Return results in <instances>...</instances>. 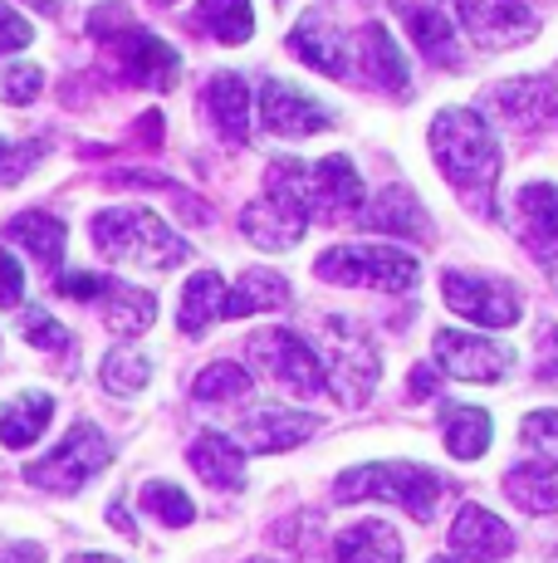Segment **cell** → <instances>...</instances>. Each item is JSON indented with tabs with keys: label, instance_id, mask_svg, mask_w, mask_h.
Here are the masks:
<instances>
[{
	"label": "cell",
	"instance_id": "obj_23",
	"mask_svg": "<svg viewBox=\"0 0 558 563\" xmlns=\"http://www.w3.org/2000/svg\"><path fill=\"white\" fill-rule=\"evenodd\" d=\"M358 59H362V74H368L378 89H388V93H406V89H412V69H406V54L397 49L392 30L378 25V20L362 30Z\"/></svg>",
	"mask_w": 558,
	"mask_h": 563
},
{
	"label": "cell",
	"instance_id": "obj_33",
	"mask_svg": "<svg viewBox=\"0 0 558 563\" xmlns=\"http://www.w3.org/2000/svg\"><path fill=\"white\" fill-rule=\"evenodd\" d=\"M191 20H197V30L216 35L221 45H245V40L255 35V10H250V0H201Z\"/></svg>",
	"mask_w": 558,
	"mask_h": 563
},
{
	"label": "cell",
	"instance_id": "obj_24",
	"mask_svg": "<svg viewBox=\"0 0 558 563\" xmlns=\"http://www.w3.org/2000/svg\"><path fill=\"white\" fill-rule=\"evenodd\" d=\"M289 54L304 59L309 69L328 74V79H348V49H343V40L319 15H304L294 30H289Z\"/></svg>",
	"mask_w": 558,
	"mask_h": 563
},
{
	"label": "cell",
	"instance_id": "obj_12",
	"mask_svg": "<svg viewBox=\"0 0 558 563\" xmlns=\"http://www.w3.org/2000/svg\"><path fill=\"white\" fill-rule=\"evenodd\" d=\"M260 128L270 137H309V133H319V128H328L334 123V113H328L319 99H309L304 89H294V84H284V79H265L260 84Z\"/></svg>",
	"mask_w": 558,
	"mask_h": 563
},
{
	"label": "cell",
	"instance_id": "obj_5",
	"mask_svg": "<svg viewBox=\"0 0 558 563\" xmlns=\"http://www.w3.org/2000/svg\"><path fill=\"white\" fill-rule=\"evenodd\" d=\"M314 275L343 289H378V295H412L422 265L402 245H334L314 260Z\"/></svg>",
	"mask_w": 558,
	"mask_h": 563
},
{
	"label": "cell",
	"instance_id": "obj_46",
	"mask_svg": "<svg viewBox=\"0 0 558 563\" xmlns=\"http://www.w3.org/2000/svg\"><path fill=\"white\" fill-rule=\"evenodd\" d=\"M109 525L118 529V534H133V519H127L123 505H109Z\"/></svg>",
	"mask_w": 558,
	"mask_h": 563
},
{
	"label": "cell",
	"instance_id": "obj_45",
	"mask_svg": "<svg viewBox=\"0 0 558 563\" xmlns=\"http://www.w3.org/2000/svg\"><path fill=\"white\" fill-rule=\"evenodd\" d=\"M436 393V373L432 367H412V397H432Z\"/></svg>",
	"mask_w": 558,
	"mask_h": 563
},
{
	"label": "cell",
	"instance_id": "obj_1",
	"mask_svg": "<svg viewBox=\"0 0 558 563\" xmlns=\"http://www.w3.org/2000/svg\"><path fill=\"white\" fill-rule=\"evenodd\" d=\"M432 157L470 211L495 216L500 143L480 108H442V113L432 118Z\"/></svg>",
	"mask_w": 558,
	"mask_h": 563
},
{
	"label": "cell",
	"instance_id": "obj_25",
	"mask_svg": "<svg viewBox=\"0 0 558 563\" xmlns=\"http://www.w3.org/2000/svg\"><path fill=\"white\" fill-rule=\"evenodd\" d=\"M201 99H207V113L225 143H245L250 137V89H245L241 74H216Z\"/></svg>",
	"mask_w": 558,
	"mask_h": 563
},
{
	"label": "cell",
	"instance_id": "obj_36",
	"mask_svg": "<svg viewBox=\"0 0 558 563\" xmlns=\"http://www.w3.org/2000/svg\"><path fill=\"white\" fill-rule=\"evenodd\" d=\"M143 510L153 515V519H163V529H187L191 519H197V505L187 500V490L181 485H171V481H153V485H143Z\"/></svg>",
	"mask_w": 558,
	"mask_h": 563
},
{
	"label": "cell",
	"instance_id": "obj_31",
	"mask_svg": "<svg viewBox=\"0 0 558 563\" xmlns=\"http://www.w3.org/2000/svg\"><path fill=\"white\" fill-rule=\"evenodd\" d=\"M99 309H103V323H109L113 333H123V339H137V333H147V329H153V319H157V299L147 295V289L113 285V279H109V289H103Z\"/></svg>",
	"mask_w": 558,
	"mask_h": 563
},
{
	"label": "cell",
	"instance_id": "obj_39",
	"mask_svg": "<svg viewBox=\"0 0 558 563\" xmlns=\"http://www.w3.org/2000/svg\"><path fill=\"white\" fill-rule=\"evenodd\" d=\"M20 333H25L30 349H45V353H64L74 343L69 329H64L55 313H45V309H25V319H20Z\"/></svg>",
	"mask_w": 558,
	"mask_h": 563
},
{
	"label": "cell",
	"instance_id": "obj_37",
	"mask_svg": "<svg viewBox=\"0 0 558 563\" xmlns=\"http://www.w3.org/2000/svg\"><path fill=\"white\" fill-rule=\"evenodd\" d=\"M520 441H524V451L534 456V465L558 471V411L554 407L529 411V417L520 421Z\"/></svg>",
	"mask_w": 558,
	"mask_h": 563
},
{
	"label": "cell",
	"instance_id": "obj_42",
	"mask_svg": "<svg viewBox=\"0 0 558 563\" xmlns=\"http://www.w3.org/2000/svg\"><path fill=\"white\" fill-rule=\"evenodd\" d=\"M20 299H25V269H20L15 255H5V245H0V309H15Z\"/></svg>",
	"mask_w": 558,
	"mask_h": 563
},
{
	"label": "cell",
	"instance_id": "obj_44",
	"mask_svg": "<svg viewBox=\"0 0 558 563\" xmlns=\"http://www.w3.org/2000/svg\"><path fill=\"white\" fill-rule=\"evenodd\" d=\"M539 377H558V323H544L539 333Z\"/></svg>",
	"mask_w": 558,
	"mask_h": 563
},
{
	"label": "cell",
	"instance_id": "obj_26",
	"mask_svg": "<svg viewBox=\"0 0 558 563\" xmlns=\"http://www.w3.org/2000/svg\"><path fill=\"white\" fill-rule=\"evenodd\" d=\"M334 559L338 563H402V539L382 519H358V525L338 529Z\"/></svg>",
	"mask_w": 558,
	"mask_h": 563
},
{
	"label": "cell",
	"instance_id": "obj_15",
	"mask_svg": "<svg viewBox=\"0 0 558 563\" xmlns=\"http://www.w3.org/2000/svg\"><path fill=\"white\" fill-rule=\"evenodd\" d=\"M358 221L368 225V231L378 235H397V241H432V221H426V206L416 201L412 187H402V181H392V187H382L378 197L358 211Z\"/></svg>",
	"mask_w": 558,
	"mask_h": 563
},
{
	"label": "cell",
	"instance_id": "obj_30",
	"mask_svg": "<svg viewBox=\"0 0 558 563\" xmlns=\"http://www.w3.org/2000/svg\"><path fill=\"white\" fill-rule=\"evenodd\" d=\"M289 305V279L275 275V269H245L231 285V299H225V319H250V313H270Z\"/></svg>",
	"mask_w": 558,
	"mask_h": 563
},
{
	"label": "cell",
	"instance_id": "obj_11",
	"mask_svg": "<svg viewBox=\"0 0 558 563\" xmlns=\"http://www.w3.org/2000/svg\"><path fill=\"white\" fill-rule=\"evenodd\" d=\"M456 15L480 49H514L539 35V20L524 0H456Z\"/></svg>",
	"mask_w": 558,
	"mask_h": 563
},
{
	"label": "cell",
	"instance_id": "obj_29",
	"mask_svg": "<svg viewBox=\"0 0 558 563\" xmlns=\"http://www.w3.org/2000/svg\"><path fill=\"white\" fill-rule=\"evenodd\" d=\"M49 417H55V402H49V393H20V397H10V402L0 407V441H5L10 451L35 446V441L45 437Z\"/></svg>",
	"mask_w": 558,
	"mask_h": 563
},
{
	"label": "cell",
	"instance_id": "obj_2",
	"mask_svg": "<svg viewBox=\"0 0 558 563\" xmlns=\"http://www.w3.org/2000/svg\"><path fill=\"white\" fill-rule=\"evenodd\" d=\"M93 245L113 265L133 269H177L191 260V245L147 206H109L93 216Z\"/></svg>",
	"mask_w": 558,
	"mask_h": 563
},
{
	"label": "cell",
	"instance_id": "obj_49",
	"mask_svg": "<svg viewBox=\"0 0 558 563\" xmlns=\"http://www.w3.org/2000/svg\"><path fill=\"white\" fill-rule=\"evenodd\" d=\"M157 5H177V0H157Z\"/></svg>",
	"mask_w": 558,
	"mask_h": 563
},
{
	"label": "cell",
	"instance_id": "obj_32",
	"mask_svg": "<svg viewBox=\"0 0 558 563\" xmlns=\"http://www.w3.org/2000/svg\"><path fill=\"white\" fill-rule=\"evenodd\" d=\"M504 495H510L524 515H554L558 510V471L534 465V461L514 465V471L504 475Z\"/></svg>",
	"mask_w": 558,
	"mask_h": 563
},
{
	"label": "cell",
	"instance_id": "obj_4",
	"mask_svg": "<svg viewBox=\"0 0 558 563\" xmlns=\"http://www.w3.org/2000/svg\"><path fill=\"white\" fill-rule=\"evenodd\" d=\"M334 500H343V505L388 500V505H402L416 525H426V519L436 515V505H442V475L422 461H368V465H353V471L338 475Z\"/></svg>",
	"mask_w": 558,
	"mask_h": 563
},
{
	"label": "cell",
	"instance_id": "obj_48",
	"mask_svg": "<svg viewBox=\"0 0 558 563\" xmlns=\"http://www.w3.org/2000/svg\"><path fill=\"white\" fill-rule=\"evenodd\" d=\"M5 162H10V137H0V172H5Z\"/></svg>",
	"mask_w": 558,
	"mask_h": 563
},
{
	"label": "cell",
	"instance_id": "obj_35",
	"mask_svg": "<svg viewBox=\"0 0 558 563\" xmlns=\"http://www.w3.org/2000/svg\"><path fill=\"white\" fill-rule=\"evenodd\" d=\"M153 383V358H147L143 349H133V343H123V349H113L109 358H103V387L118 397H133L143 393V387Z\"/></svg>",
	"mask_w": 558,
	"mask_h": 563
},
{
	"label": "cell",
	"instance_id": "obj_34",
	"mask_svg": "<svg viewBox=\"0 0 558 563\" xmlns=\"http://www.w3.org/2000/svg\"><path fill=\"white\" fill-rule=\"evenodd\" d=\"M250 373H245L241 363H211L201 367V377L191 383V397H197L201 407H231L241 402V397H250Z\"/></svg>",
	"mask_w": 558,
	"mask_h": 563
},
{
	"label": "cell",
	"instance_id": "obj_40",
	"mask_svg": "<svg viewBox=\"0 0 558 563\" xmlns=\"http://www.w3.org/2000/svg\"><path fill=\"white\" fill-rule=\"evenodd\" d=\"M30 40H35V25H30L20 10H10L5 0H0V54H15V49H25Z\"/></svg>",
	"mask_w": 558,
	"mask_h": 563
},
{
	"label": "cell",
	"instance_id": "obj_51",
	"mask_svg": "<svg viewBox=\"0 0 558 563\" xmlns=\"http://www.w3.org/2000/svg\"><path fill=\"white\" fill-rule=\"evenodd\" d=\"M432 563H450V559H432Z\"/></svg>",
	"mask_w": 558,
	"mask_h": 563
},
{
	"label": "cell",
	"instance_id": "obj_16",
	"mask_svg": "<svg viewBox=\"0 0 558 563\" xmlns=\"http://www.w3.org/2000/svg\"><path fill=\"white\" fill-rule=\"evenodd\" d=\"M450 549L466 563H500L514 554V529L500 515H490L486 505H466L450 525Z\"/></svg>",
	"mask_w": 558,
	"mask_h": 563
},
{
	"label": "cell",
	"instance_id": "obj_8",
	"mask_svg": "<svg viewBox=\"0 0 558 563\" xmlns=\"http://www.w3.org/2000/svg\"><path fill=\"white\" fill-rule=\"evenodd\" d=\"M245 353H250V363L260 367V373H270L284 393L294 397H319L328 393V373H324V358H319V349L304 339V333L294 329H265L255 333L250 343H245Z\"/></svg>",
	"mask_w": 558,
	"mask_h": 563
},
{
	"label": "cell",
	"instance_id": "obj_43",
	"mask_svg": "<svg viewBox=\"0 0 558 563\" xmlns=\"http://www.w3.org/2000/svg\"><path fill=\"white\" fill-rule=\"evenodd\" d=\"M0 563H45V544H35V539H15V534H0Z\"/></svg>",
	"mask_w": 558,
	"mask_h": 563
},
{
	"label": "cell",
	"instance_id": "obj_17",
	"mask_svg": "<svg viewBox=\"0 0 558 563\" xmlns=\"http://www.w3.org/2000/svg\"><path fill=\"white\" fill-rule=\"evenodd\" d=\"M520 235L539 260H558V187L554 181H524L514 191Z\"/></svg>",
	"mask_w": 558,
	"mask_h": 563
},
{
	"label": "cell",
	"instance_id": "obj_22",
	"mask_svg": "<svg viewBox=\"0 0 558 563\" xmlns=\"http://www.w3.org/2000/svg\"><path fill=\"white\" fill-rule=\"evenodd\" d=\"M5 241L20 245L25 255H35L45 269H59L69 231H64V221L59 216H49V211H20V216H10L5 221Z\"/></svg>",
	"mask_w": 558,
	"mask_h": 563
},
{
	"label": "cell",
	"instance_id": "obj_9",
	"mask_svg": "<svg viewBox=\"0 0 558 563\" xmlns=\"http://www.w3.org/2000/svg\"><path fill=\"white\" fill-rule=\"evenodd\" d=\"M442 299H446L450 313L480 323V329H514L520 313H524L514 285L490 279V275H466V269H446L442 275Z\"/></svg>",
	"mask_w": 558,
	"mask_h": 563
},
{
	"label": "cell",
	"instance_id": "obj_19",
	"mask_svg": "<svg viewBox=\"0 0 558 563\" xmlns=\"http://www.w3.org/2000/svg\"><path fill=\"white\" fill-rule=\"evenodd\" d=\"M304 231H309L304 216L284 211V206L270 201V197L250 201L241 211V235L250 245H260V251H294V245L304 241Z\"/></svg>",
	"mask_w": 558,
	"mask_h": 563
},
{
	"label": "cell",
	"instance_id": "obj_14",
	"mask_svg": "<svg viewBox=\"0 0 558 563\" xmlns=\"http://www.w3.org/2000/svg\"><path fill=\"white\" fill-rule=\"evenodd\" d=\"M314 431H319V417H314V411L255 407V411H245V421H241V446H245V451H260V456H275V451L304 446Z\"/></svg>",
	"mask_w": 558,
	"mask_h": 563
},
{
	"label": "cell",
	"instance_id": "obj_20",
	"mask_svg": "<svg viewBox=\"0 0 558 563\" xmlns=\"http://www.w3.org/2000/svg\"><path fill=\"white\" fill-rule=\"evenodd\" d=\"M187 461H191V471L211 485V490H241V485H245V451H241V441L221 437V431H201V437L191 441Z\"/></svg>",
	"mask_w": 558,
	"mask_h": 563
},
{
	"label": "cell",
	"instance_id": "obj_27",
	"mask_svg": "<svg viewBox=\"0 0 558 563\" xmlns=\"http://www.w3.org/2000/svg\"><path fill=\"white\" fill-rule=\"evenodd\" d=\"M225 299H231V285L216 275V269H201V275L187 279L177 305V329L181 333H207L216 319H225Z\"/></svg>",
	"mask_w": 558,
	"mask_h": 563
},
{
	"label": "cell",
	"instance_id": "obj_28",
	"mask_svg": "<svg viewBox=\"0 0 558 563\" xmlns=\"http://www.w3.org/2000/svg\"><path fill=\"white\" fill-rule=\"evenodd\" d=\"M442 437H446V451L456 461H480L490 451V437H495V421H490L486 407H446L442 411Z\"/></svg>",
	"mask_w": 558,
	"mask_h": 563
},
{
	"label": "cell",
	"instance_id": "obj_47",
	"mask_svg": "<svg viewBox=\"0 0 558 563\" xmlns=\"http://www.w3.org/2000/svg\"><path fill=\"white\" fill-rule=\"evenodd\" d=\"M69 563H123V559H109V554H74Z\"/></svg>",
	"mask_w": 558,
	"mask_h": 563
},
{
	"label": "cell",
	"instance_id": "obj_7",
	"mask_svg": "<svg viewBox=\"0 0 558 563\" xmlns=\"http://www.w3.org/2000/svg\"><path fill=\"white\" fill-rule=\"evenodd\" d=\"M109 461H113L109 437H103L93 421H74L69 437H64L49 456H40V461L25 465V481L40 485V490L74 495V490H83V481H93V475H99Z\"/></svg>",
	"mask_w": 558,
	"mask_h": 563
},
{
	"label": "cell",
	"instance_id": "obj_21",
	"mask_svg": "<svg viewBox=\"0 0 558 563\" xmlns=\"http://www.w3.org/2000/svg\"><path fill=\"white\" fill-rule=\"evenodd\" d=\"M490 108L510 118L514 128H539L558 113V93L549 79H514V84H495L490 89Z\"/></svg>",
	"mask_w": 558,
	"mask_h": 563
},
{
	"label": "cell",
	"instance_id": "obj_50",
	"mask_svg": "<svg viewBox=\"0 0 558 563\" xmlns=\"http://www.w3.org/2000/svg\"><path fill=\"white\" fill-rule=\"evenodd\" d=\"M250 563H275V559H250Z\"/></svg>",
	"mask_w": 558,
	"mask_h": 563
},
{
	"label": "cell",
	"instance_id": "obj_6",
	"mask_svg": "<svg viewBox=\"0 0 558 563\" xmlns=\"http://www.w3.org/2000/svg\"><path fill=\"white\" fill-rule=\"evenodd\" d=\"M319 343H324V373H328V387H338V402L348 407L368 402V393L378 387V373H382L372 333L358 319L334 313V319H324Z\"/></svg>",
	"mask_w": 558,
	"mask_h": 563
},
{
	"label": "cell",
	"instance_id": "obj_10",
	"mask_svg": "<svg viewBox=\"0 0 558 563\" xmlns=\"http://www.w3.org/2000/svg\"><path fill=\"white\" fill-rule=\"evenodd\" d=\"M432 358L446 377H456V383H500V377L514 367V349L500 339H486V333L436 329Z\"/></svg>",
	"mask_w": 558,
	"mask_h": 563
},
{
	"label": "cell",
	"instance_id": "obj_18",
	"mask_svg": "<svg viewBox=\"0 0 558 563\" xmlns=\"http://www.w3.org/2000/svg\"><path fill=\"white\" fill-rule=\"evenodd\" d=\"M314 167V201H319V221H358L362 211V177L343 153L309 162Z\"/></svg>",
	"mask_w": 558,
	"mask_h": 563
},
{
	"label": "cell",
	"instance_id": "obj_3",
	"mask_svg": "<svg viewBox=\"0 0 558 563\" xmlns=\"http://www.w3.org/2000/svg\"><path fill=\"white\" fill-rule=\"evenodd\" d=\"M89 35L118 54V64H123V79L137 84V89L163 93V89L177 84L181 54L171 49L167 40H157L153 30L137 25L133 10H127L123 0H109V5L93 10V15H89Z\"/></svg>",
	"mask_w": 558,
	"mask_h": 563
},
{
	"label": "cell",
	"instance_id": "obj_41",
	"mask_svg": "<svg viewBox=\"0 0 558 563\" xmlns=\"http://www.w3.org/2000/svg\"><path fill=\"white\" fill-rule=\"evenodd\" d=\"M103 289H109V279L89 275V269H69V275H59V295L64 299H79V305H99Z\"/></svg>",
	"mask_w": 558,
	"mask_h": 563
},
{
	"label": "cell",
	"instance_id": "obj_38",
	"mask_svg": "<svg viewBox=\"0 0 558 563\" xmlns=\"http://www.w3.org/2000/svg\"><path fill=\"white\" fill-rule=\"evenodd\" d=\"M40 89H45V69H40V64L15 59V64H5V69H0V99H5V103L25 108V103L40 99Z\"/></svg>",
	"mask_w": 558,
	"mask_h": 563
},
{
	"label": "cell",
	"instance_id": "obj_13",
	"mask_svg": "<svg viewBox=\"0 0 558 563\" xmlns=\"http://www.w3.org/2000/svg\"><path fill=\"white\" fill-rule=\"evenodd\" d=\"M392 10H397L402 30L416 40V49H422L426 59L442 64V69H460L466 49H460L456 20H446L442 0H392Z\"/></svg>",
	"mask_w": 558,
	"mask_h": 563
}]
</instances>
